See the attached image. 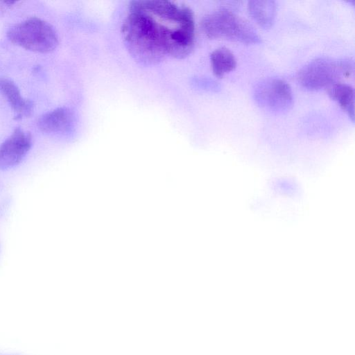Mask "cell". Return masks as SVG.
Returning a JSON list of instances; mask_svg holds the SVG:
<instances>
[{
	"label": "cell",
	"mask_w": 355,
	"mask_h": 355,
	"mask_svg": "<svg viewBox=\"0 0 355 355\" xmlns=\"http://www.w3.org/2000/svg\"><path fill=\"white\" fill-rule=\"evenodd\" d=\"M121 35L130 54L142 64H156L166 56L183 58L194 45L193 14L189 8L171 1H133Z\"/></svg>",
	"instance_id": "obj_1"
},
{
	"label": "cell",
	"mask_w": 355,
	"mask_h": 355,
	"mask_svg": "<svg viewBox=\"0 0 355 355\" xmlns=\"http://www.w3.org/2000/svg\"><path fill=\"white\" fill-rule=\"evenodd\" d=\"M201 26L210 38H227L245 43L261 41L252 24L226 8H218L205 16Z\"/></svg>",
	"instance_id": "obj_2"
},
{
	"label": "cell",
	"mask_w": 355,
	"mask_h": 355,
	"mask_svg": "<svg viewBox=\"0 0 355 355\" xmlns=\"http://www.w3.org/2000/svg\"><path fill=\"white\" fill-rule=\"evenodd\" d=\"M354 63L349 59L329 57L316 58L304 64L296 74L298 83L309 89H318L338 82L342 77L350 76Z\"/></svg>",
	"instance_id": "obj_3"
},
{
	"label": "cell",
	"mask_w": 355,
	"mask_h": 355,
	"mask_svg": "<svg viewBox=\"0 0 355 355\" xmlns=\"http://www.w3.org/2000/svg\"><path fill=\"white\" fill-rule=\"evenodd\" d=\"M7 37L13 44L37 53H49L58 44L54 28L37 17H31L11 26Z\"/></svg>",
	"instance_id": "obj_4"
},
{
	"label": "cell",
	"mask_w": 355,
	"mask_h": 355,
	"mask_svg": "<svg viewBox=\"0 0 355 355\" xmlns=\"http://www.w3.org/2000/svg\"><path fill=\"white\" fill-rule=\"evenodd\" d=\"M253 96L259 106L274 113L288 110L293 102L290 85L280 78L261 80L254 89Z\"/></svg>",
	"instance_id": "obj_5"
},
{
	"label": "cell",
	"mask_w": 355,
	"mask_h": 355,
	"mask_svg": "<svg viewBox=\"0 0 355 355\" xmlns=\"http://www.w3.org/2000/svg\"><path fill=\"white\" fill-rule=\"evenodd\" d=\"M32 141L30 132L16 128L0 145V169H8L19 164L30 150Z\"/></svg>",
	"instance_id": "obj_6"
},
{
	"label": "cell",
	"mask_w": 355,
	"mask_h": 355,
	"mask_svg": "<svg viewBox=\"0 0 355 355\" xmlns=\"http://www.w3.org/2000/svg\"><path fill=\"white\" fill-rule=\"evenodd\" d=\"M74 123L73 112L67 107H60L42 114L37 121L38 128L46 133H65Z\"/></svg>",
	"instance_id": "obj_7"
},
{
	"label": "cell",
	"mask_w": 355,
	"mask_h": 355,
	"mask_svg": "<svg viewBox=\"0 0 355 355\" xmlns=\"http://www.w3.org/2000/svg\"><path fill=\"white\" fill-rule=\"evenodd\" d=\"M0 92L8 101L17 119L27 117L32 114L33 102L21 96L19 88L12 80L0 78Z\"/></svg>",
	"instance_id": "obj_8"
},
{
	"label": "cell",
	"mask_w": 355,
	"mask_h": 355,
	"mask_svg": "<svg viewBox=\"0 0 355 355\" xmlns=\"http://www.w3.org/2000/svg\"><path fill=\"white\" fill-rule=\"evenodd\" d=\"M329 96L338 102L342 108L348 114L352 121L354 119V88L340 81L334 83L326 87Z\"/></svg>",
	"instance_id": "obj_9"
},
{
	"label": "cell",
	"mask_w": 355,
	"mask_h": 355,
	"mask_svg": "<svg viewBox=\"0 0 355 355\" xmlns=\"http://www.w3.org/2000/svg\"><path fill=\"white\" fill-rule=\"evenodd\" d=\"M251 17L260 26L268 28L272 24L276 14V3L272 0H252L248 4Z\"/></svg>",
	"instance_id": "obj_10"
},
{
	"label": "cell",
	"mask_w": 355,
	"mask_h": 355,
	"mask_svg": "<svg viewBox=\"0 0 355 355\" xmlns=\"http://www.w3.org/2000/svg\"><path fill=\"white\" fill-rule=\"evenodd\" d=\"M212 71L217 76L235 68L236 60L233 53L226 47H219L212 51L210 55Z\"/></svg>",
	"instance_id": "obj_11"
}]
</instances>
